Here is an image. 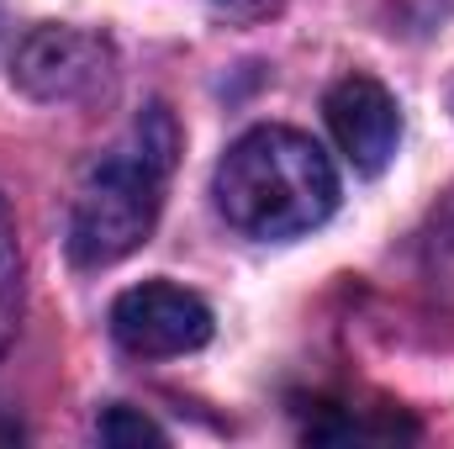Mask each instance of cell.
<instances>
[{
    "label": "cell",
    "instance_id": "obj_1",
    "mask_svg": "<svg viewBox=\"0 0 454 449\" xmlns=\"http://www.w3.org/2000/svg\"><path fill=\"white\" fill-rule=\"evenodd\" d=\"M175 154H180V127H175L169 106H148L74 196V217H69V259L74 264L101 270L153 238Z\"/></svg>",
    "mask_w": 454,
    "mask_h": 449
},
{
    "label": "cell",
    "instance_id": "obj_2",
    "mask_svg": "<svg viewBox=\"0 0 454 449\" xmlns=\"http://www.w3.org/2000/svg\"><path fill=\"white\" fill-rule=\"evenodd\" d=\"M217 207L248 238H296L328 223L339 175L328 154L296 127H254L217 164Z\"/></svg>",
    "mask_w": 454,
    "mask_h": 449
},
{
    "label": "cell",
    "instance_id": "obj_3",
    "mask_svg": "<svg viewBox=\"0 0 454 449\" xmlns=\"http://www.w3.org/2000/svg\"><path fill=\"white\" fill-rule=\"evenodd\" d=\"M116 53L101 32L85 27H37L21 37L16 59H11V80L16 91H27L32 101H90L112 85Z\"/></svg>",
    "mask_w": 454,
    "mask_h": 449
},
{
    "label": "cell",
    "instance_id": "obj_4",
    "mask_svg": "<svg viewBox=\"0 0 454 449\" xmlns=\"http://www.w3.org/2000/svg\"><path fill=\"white\" fill-rule=\"evenodd\" d=\"M112 338L137 359H175L212 338V307L169 280H143L112 307Z\"/></svg>",
    "mask_w": 454,
    "mask_h": 449
},
{
    "label": "cell",
    "instance_id": "obj_5",
    "mask_svg": "<svg viewBox=\"0 0 454 449\" xmlns=\"http://www.w3.org/2000/svg\"><path fill=\"white\" fill-rule=\"evenodd\" d=\"M323 112H328V127H333L339 148L348 154V164L359 175H380L391 164V154L402 143V112H396V101L380 80H370V75L339 80L328 91Z\"/></svg>",
    "mask_w": 454,
    "mask_h": 449
},
{
    "label": "cell",
    "instance_id": "obj_6",
    "mask_svg": "<svg viewBox=\"0 0 454 449\" xmlns=\"http://www.w3.org/2000/svg\"><path fill=\"white\" fill-rule=\"evenodd\" d=\"M16 323H21V248H16L11 207L0 196V354L16 338Z\"/></svg>",
    "mask_w": 454,
    "mask_h": 449
},
{
    "label": "cell",
    "instance_id": "obj_7",
    "mask_svg": "<svg viewBox=\"0 0 454 449\" xmlns=\"http://www.w3.org/2000/svg\"><path fill=\"white\" fill-rule=\"evenodd\" d=\"M96 434H101V445H164V429L132 407H106Z\"/></svg>",
    "mask_w": 454,
    "mask_h": 449
},
{
    "label": "cell",
    "instance_id": "obj_8",
    "mask_svg": "<svg viewBox=\"0 0 454 449\" xmlns=\"http://www.w3.org/2000/svg\"><path fill=\"white\" fill-rule=\"evenodd\" d=\"M21 439V423L16 418H0V445H16Z\"/></svg>",
    "mask_w": 454,
    "mask_h": 449
}]
</instances>
